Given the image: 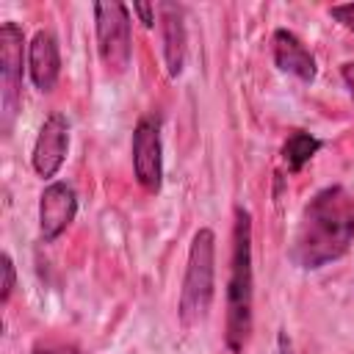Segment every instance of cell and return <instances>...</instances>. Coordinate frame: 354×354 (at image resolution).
<instances>
[{"label":"cell","mask_w":354,"mask_h":354,"mask_svg":"<svg viewBox=\"0 0 354 354\" xmlns=\"http://www.w3.org/2000/svg\"><path fill=\"white\" fill-rule=\"evenodd\" d=\"M354 241V191L321 188L301 213L290 257L301 268H321L348 252Z\"/></svg>","instance_id":"cell-1"},{"label":"cell","mask_w":354,"mask_h":354,"mask_svg":"<svg viewBox=\"0 0 354 354\" xmlns=\"http://www.w3.org/2000/svg\"><path fill=\"white\" fill-rule=\"evenodd\" d=\"M252 218L243 207L235 210L232 230V260L227 282V332L230 351L241 354L252 335Z\"/></svg>","instance_id":"cell-2"},{"label":"cell","mask_w":354,"mask_h":354,"mask_svg":"<svg viewBox=\"0 0 354 354\" xmlns=\"http://www.w3.org/2000/svg\"><path fill=\"white\" fill-rule=\"evenodd\" d=\"M213 285H216V235L213 230L202 227L191 238L188 266H185L180 304H177V315L185 329L205 321L213 301Z\"/></svg>","instance_id":"cell-3"},{"label":"cell","mask_w":354,"mask_h":354,"mask_svg":"<svg viewBox=\"0 0 354 354\" xmlns=\"http://www.w3.org/2000/svg\"><path fill=\"white\" fill-rule=\"evenodd\" d=\"M97 50L108 72L122 75L133 58V36H130V8L124 3H97Z\"/></svg>","instance_id":"cell-4"},{"label":"cell","mask_w":354,"mask_h":354,"mask_svg":"<svg viewBox=\"0 0 354 354\" xmlns=\"http://www.w3.org/2000/svg\"><path fill=\"white\" fill-rule=\"evenodd\" d=\"M22 53L25 36L17 22L0 25V105H3V133L11 130L19 100H22Z\"/></svg>","instance_id":"cell-5"},{"label":"cell","mask_w":354,"mask_h":354,"mask_svg":"<svg viewBox=\"0 0 354 354\" xmlns=\"http://www.w3.org/2000/svg\"><path fill=\"white\" fill-rule=\"evenodd\" d=\"M133 171L144 191L158 194L163 183V147L158 122L144 116L133 130Z\"/></svg>","instance_id":"cell-6"},{"label":"cell","mask_w":354,"mask_h":354,"mask_svg":"<svg viewBox=\"0 0 354 354\" xmlns=\"http://www.w3.org/2000/svg\"><path fill=\"white\" fill-rule=\"evenodd\" d=\"M77 213V196L66 183H50L39 196V235L55 241Z\"/></svg>","instance_id":"cell-7"},{"label":"cell","mask_w":354,"mask_h":354,"mask_svg":"<svg viewBox=\"0 0 354 354\" xmlns=\"http://www.w3.org/2000/svg\"><path fill=\"white\" fill-rule=\"evenodd\" d=\"M69 149V124L61 113H50L36 136L33 144V169L39 177L50 180L55 177V171L61 169L64 158Z\"/></svg>","instance_id":"cell-8"},{"label":"cell","mask_w":354,"mask_h":354,"mask_svg":"<svg viewBox=\"0 0 354 354\" xmlns=\"http://www.w3.org/2000/svg\"><path fill=\"white\" fill-rule=\"evenodd\" d=\"M28 69H30L33 86L41 94L55 88L58 75H61V53H58V41L50 30H39L33 36V41L28 44Z\"/></svg>","instance_id":"cell-9"},{"label":"cell","mask_w":354,"mask_h":354,"mask_svg":"<svg viewBox=\"0 0 354 354\" xmlns=\"http://www.w3.org/2000/svg\"><path fill=\"white\" fill-rule=\"evenodd\" d=\"M271 50H274V64H277L282 72H288V75H293V77H299V80H304V83L315 80V58H313V53L301 44V39H299L296 33L282 30V28L274 30Z\"/></svg>","instance_id":"cell-10"},{"label":"cell","mask_w":354,"mask_h":354,"mask_svg":"<svg viewBox=\"0 0 354 354\" xmlns=\"http://www.w3.org/2000/svg\"><path fill=\"white\" fill-rule=\"evenodd\" d=\"M160 33H163V58L166 69L171 77L183 72L185 64V22H183V8L174 3H160Z\"/></svg>","instance_id":"cell-11"},{"label":"cell","mask_w":354,"mask_h":354,"mask_svg":"<svg viewBox=\"0 0 354 354\" xmlns=\"http://www.w3.org/2000/svg\"><path fill=\"white\" fill-rule=\"evenodd\" d=\"M318 149H321V141H318L315 136H310V133H304V130H296V133H290L288 141L282 144V160L288 163L290 171H299Z\"/></svg>","instance_id":"cell-12"},{"label":"cell","mask_w":354,"mask_h":354,"mask_svg":"<svg viewBox=\"0 0 354 354\" xmlns=\"http://www.w3.org/2000/svg\"><path fill=\"white\" fill-rule=\"evenodd\" d=\"M0 263H3V290H0V301L6 304V301L11 299V290H14V282H17V271H14V263H11L8 254H3Z\"/></svg>","instance_id":"cell-13"},{"label":"cell","mask_w":354,"mask_h":354,"mask_svg":"<svg viewBox=\"0 0 354 354\" xmlns=\"http://www.w3.org/2000/svg\"><path fill=\"white\" fill-rule=\"evenodd\" d=\"M329 17L335 22H340L346 30H354V3H343V6H332Z\"/></svg>","instance_id":"cell-14"},{"label":"cell","mask_w":354,"mask_h":354,"mask_svg":"<svg viewBox=\"0 0 354 354\" xmlns=\"http://www.w3.org/2000/svg\"><path fill=\"white\" fill-rule=\"evenodd\" d=\"M30 354H83L80 348H75V346H66V343H44V340H39L33 348H30Z\"/></svg>","instance_id":"cell-15"},{"label":"cell","mask_w":354,"mask_h":354,"mask_svg":"<svg viewBox=\"0 0 354 354\" xmlns=\"http://www.w3.org/2000/svg\"><path fill=\"white\" fill-rule=\"evenodd\" d=\"M133 14H138V19L144 22V28L155 25V6L149 3H133Z\"/></svg>","instance_id":"cell-16"},{"label":"cell","mask_w":354,"mask_h":354,"mask_svg":"<svg viewBox=\"0 0 354 354\" xmlns=\"http://www.w3.org/2000/svg\"><path fill=\"white\" fill-rule=\"evenodd\" d=\"M340 77L346 80V86H348V91H351V97H354V61H348V64L340 66Z\"/></svg>","instance_id":"cell-17"}]
</instances>
